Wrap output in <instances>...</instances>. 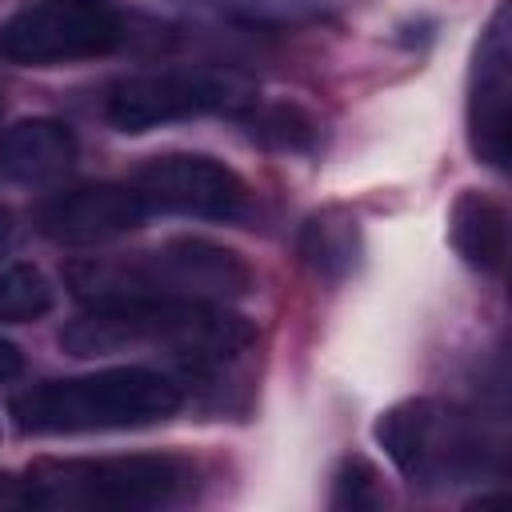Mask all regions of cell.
<instances>
[{"mask_svg":"<svg viewBox=\"0 0 512 512\" xmlns=\"http://www.w3.org/2000/svg\"><path fill=\"white\" fill-rule=\"evenodd\" d=\"M376 440L412 484L480 468V440L452 408L436 400H404L388 408L376 420Z\"/></svg>","mask_w":512,"mask_h":512,"instance_id":"52a82bcc","label":"cell"},{"mask_svg":"<svg viewBox=\"0 0 512 512\" xmlns=\"http://www.w3.org/2000/svg\"><path fill=\"white\" fill-rule=\"evenodd\" d=\"M184 392L156 368H104L92 376L44 380L12 400V416L24 432H104L140 428L176 416Z\"/></svg>","mask_w":512,"mask_h":512,"instance_id":"3957f363","label":"cell"},{"mask_svg":"<svg viewBox=\"0 0 512 512\" xmlns=\"http://www.w3.org/2000/svg\"><path fill=\"white\" fill-rule=\"evenodd\" d=\"M20 372H24V352L12 340H0V384L4 380H16Z\"/></svg>","mask_w":512,"mask_h":512,"instance_id":"e0dca14e","label":"cell"},{"mask_svg":"<svg viewBox=\"0 0 512 512\" xmlns=\"http://www.w3.org/2000/svg\"><path fill=\"white\" fill-rule=\"evenodd\" d=\"M448 240L476 272L500 276L508 260V212L496 196L464 188L448 212Z\"/></svg>","mask_w":512,"mask_h":512,"instance_id":"7c38bea8","label":"cell"},{"mask_svg":"<svg viewBox=\"0 0 512 512\" xmlns=\"http://www.w3.org/2000/svg\"><path fill=\"white\" fill-rule=\"evenodd\" d=\"M140 196L152 208H168V212H184V216H200V220H244L252 208L248 184L220 160L200 156V152H168L148 160L136 180Z\"/></svg>","mask_w":512,"mask_h":512,"instance_id":"ba28073f","label":"cell"},{"mask_svg":"<svg viewBox=\"0 0 512 512\" xmlns=\"http://www.w3.org/2000/svg\"><path fill=\"white\" fill-rule=\"evenodd\" d=\"M468 144L476 160L504 172L512 160V40L508 4H496L480 32L472 80H468Z\"/></svg>","mask_w":512,"mask_h":512,"instance_id":"9c48e42d","label":"cell"},{"mask_svg":"<svg viewBox=\"0 0 512 512\" xmlns=\"http://www.w3.org/2000/svg\"><path fill=\"white\" fill-rule=\"evenodd\" d=\"M252 132L280 144V148H308L312 144V124L296 108H272V112L252 116Z\"/></svg>","mask_w":512,"mask_h":512,"instance_id":"2e32d148","label":"cell"},{"mask_svg":"<svg viewBox=\"0 0 512 512\" xmlns=\"http://www.w3.org/2000/svg\"><path fill=\"white\" fill-rule=\"evenodd\" d=\"M52 304H56V288L36 264L0 268V324L40 320L52 312Z\"/></svg>","mask_w":512,"mask_h":512,"instance_id":"5bb4252c","label":"cell"},{"mask_svg":"<svg viewBox=\"0 0 512 512\" xmlns=\"http://www.w3.org/2000/svg\"><path fill=\"white\" fill-rule=\"evenodd\" d=\"M124 44V20L108 0H32L0 28V52L28 68L108 56Z\"/></svg>","mask_w":512,"mask_h":512,"instance_id":"8992f818","label":"cell"},{"mask_svg":"<svg viewBox=\"0 0 512 512\" xmlns=\"http://www.w3.org/2000/svg\"><path fill=\"white\" fill-rule=\"evenodd\" d=\"M300 256L324 280L348 276L356 268V256H360L356 220L348 212H340V208H324V212L308 216V224L300 228Z\"/></svg>","mask_w":512,"mask_h":512,"instance_id":"4fadbf2b","label":"cell"},{"mask_svg":"<svg viewBox=\"0 0 512 512\" xmlns=\"http://www.w3.org/2000/svg\"><path fill=\"white\" fill-rule=\"evenodd\" d=\"M12 244H16V220L8 208H0V260L12 252Z\"/></svg>","mask_w":512,"mask_h":512,"instance_id":"ac0fdd59","label":"cell"},{"mask_svg":"<svg viewBox=\"0 0 512 512\" xmlns=\"http://www.w3.org/2000/svg\"><path fill=\"white\" fill-rule=\"evenodd\" d=\"M152 204L136 184H76L40 208V232L68 248L116 240L148 220Z\"/></svg>","mask_w":512,"mask_h":512,"instance_id":"30bf717a","label":"cell"},{"mask_svg":"<svg viewBox=\"0 0 512 512\" xmlns=\"http://www.w3.org/2000/svg\"><path fill=\"white\" fill-rule=\"evenodd\" d=\"M256 340V328L228 312L224 304L200 300H132V304H96L72 324H64V352L112 356L124 348H168L188 364H220L240 356Z\"/></svg>","mask_w":512,"mask_h":512,"instance_id":"6da1fadb","label":"cell"},{"mask_svg":"<svg viewBox=\"0 0 512 512\" xmlns=\"http://www.w3.org/2000/svg\"><path fill=\"white\" fill-rule=\"evenodd\" d=\"M252 84L224 68H160L124 76L104 96V116L116 132L140 136L172 120H192L208 112H240L252 104Z\"/></svg>","mask_w":512,"mask_h":512,"instance_id":"5b68a950","label":"cell"},{"mask_svg":"<svg viewBox=\"0 0 512 512\" xmlns=\"http://www.w3.org/2000/svg\"><path fill=\"white\" fill-rule=\"evenodd\" d=\"M192 468L176 456H104L40 464L20 484V504L36 508H160L188 492Z\"/></svg>","mask_w":512,"mask_h":512,"instance_id":"277c9868","label":"cell"},{"mask_svg":"<svg viewBox=\"0 0 512 512\" xmlns=\"http://www.w3.org/2000/svg\"><path fill=\"white\" fill-rule=\"evenodd\" d=\"M68 280L76 296L96 304H132V300H200V304H224L252 288V268L212 240L180 236L168 240L156 252H144L140 260L120 264H72Z\"/></svg>","mask_w":512,"mask_h":512,"instance_id":"7a4b0ae2","label":"cell"},{"mask_svg":"<svg viewBox=\"0 0 512 512\" xmlns=\"http://www.w3.org/2000/svg\"><path fill=\"white\" fill-rule=\"evenodd\" d=\"M76 164V136L64 120L28 116L0 136V172L16 184H52Z\"/></svg>","mask_w":512,"mask_h":512,"instance_id":"8fae6325","label":"cell"},{"mask_svg":"<svg viewBox=\"0 0 512 512\" xmlns=\"http://www.w3.org/2000/svg\"><path fill=\"white\" fill-rule=\"evenodd\" d=\"M384 492L376 484V468L360 456H348L332 476V508H380Z\"/></svg>","mask_w":512,"mask_h":512,"instance_id":"9a60e30c","label":"cell"}]
</instances>
